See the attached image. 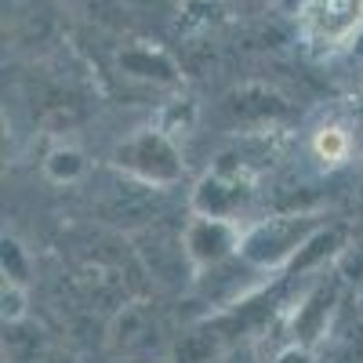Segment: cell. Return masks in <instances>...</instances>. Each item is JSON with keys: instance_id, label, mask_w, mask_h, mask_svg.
<instances>
[{"instance_id": "cell-1", "label": "cell", "mask_w": 363, "mask_h": 363, "mask_svg": "<svg viewBox=\"0 0 363 363\" xmlns=\"http://www.w3.org/2000/svg\"><path fill=\"white\" fill-rule=\"evenodd\" d=\"M320 229H323V218L316 211L294 207V211H284V215H272V218H262L258 225H251L244 233V240H240V255L258 269H280V265L294 262L301 255V247Z\"/></svg>"}, {"instance_id": "cell-2", "label": "cell", "mask_w": 363, "mask_h": 363, "mask_svg": "<svg viewBox=\"0 0 363 363\" xmlns=\"http://www.w3.org/2000/svg\"><path fill=\"white\" fill-rule=\"evenodd\" d=\"M113 164L124 174H131L135 182H142V186H174L186 174L182 153L157 128H145V131L124 138L113 149Z\"/></svg>"}, {"instance_id": "cell-3", "label": "cell", "mask_w": 363, "mask_h": 363, "mask_svg": "<svg viewBox=\"0 0 363 363\" xmlns=\"http://www.w3.org/2000/svg\"><path fill=\"white\" fill-rule=\"evenodd\" d=\"M298 26L313 51L335 55L363 33V0H306Z\"/></svg>"}, {"instance_id": "cell-4", "label": "cell", "mask_w": 363, "mask_h": 363, "mask_svg": "<svg viewBox=\"0 0 363 363\" xmlns=\"http://www.w3.org/2000/svg\"><path fill=\"white\" fill-rule=\"evenodd\" d=\"M182 236H186V247L196 269L218 265L240 255V240H244L236 218H215V215H193V222L182 229Z\"/></svg>"}, {"instance_id": "cell-5", "label": "cell", "mask_w": 363, "mask_h": 363, "mask_svg": "<svg viewBox=\"0 0 363 363\" xmlns=\"http://www.w3.org/2000/svg\"><path fill=\"white\" fill-rule=\"evenodd\" d=\"M258 272V265H251L244 255H233L218 265H207L203 277H196V287L203 291L207 301H215L218 309H233L247 298L251 277Z\"/></svg>"}, {"instance_id": "cell-6", "label": "cell", "mask_w": 363, "mask_h": 363, "mask_svg": "<svg viewBox=\"0 0 363 363\" xmlns=\"http://www.w3.org/2000/svg\"><path fill=\"white\" fill-rule=\"evenodd\" d=\"M138 255H142L145 269L153 272L160 284H171V287L186 284L189 269L196 265V262L189 258V247H186V236H182V233H178V236H174V233H149V236L142 240Z\"/></svg>"}, {"instance_id": "cell-7", "label": "cell", "mask_w": 363, "mask_h": 363, "mask_svg": "<svg viewBox=\"0 0 363 363\" xmlns=\"http://www.w3.org/2000/svg\"><path fill=\"white\" fill-rule=\"evenodd\" d=\"M225 116L233 124H265V120L287 116V102L280 95H272L269 87H240L225 99Z\"/></svg>"}, {"instance_id": "cell-8", "label": "cell", "mask_w": 363, "mask_h": 363, "mask_svg": "<svg viewBox=\"0 0 363 363\" xmlns=\"http://www.w3.org/2000/svg\"><path fill=\"white\" fill-rule=\"evenodd\" d=\"M244 207V186L229 174H207L196 193H193V211L196 215H215V218H236Z\"/></svg>"}, {"instance_id": "cell-9", "label": "cell", "mask_w": 363, "mask_h": 363, "mask_svg": "<svg viewBox=\"0 0 363 363\" xmlns=\"http://www.w3.org/2000/svg\"><path fill=\"white\" fill-rule=\"evenodd\" d=\"M338 301V284L330 280V284H320L306 301L298 306L294 313V335L301 342H316L323 330H327V316H330V306Z\"/></svg>"}, {"instance_id": "cell-10", "label": "cell", "mask_w": 363, "mask_h": 363, "mask_svg": "<svg viewBox=\"0 0 363 363\" xmlns=\"http://www.w3.org/2000/svg\"><path fill=\"white\" fill-rule=\"evenodd\" d=\"M116 349H124V352H142L157 342V327L149 323V316L142 309H124L116 316V335H113Z\"/></svg>"}, {"instance_id": "cell-11", "label": "cell", "mask_w": 363, "mask_h": 363, "mask_svg": "<svg viewBox=\"0 0 363 363\" xmlns=\"http://www.w3.org/2000/svg\"><path fill=\"white\" fill-rule=\"evenodd\" d=\"M44 349V338H40V327L33 330L26 320H8V330H4V352L11 363H37Z\"/></svg>"}, {"instance_id": "cell-12", "label": "cell", "mask_w": 363, "mask_h": 363, "mask_svg": "<svg viewBox=\"0 0 363 363\" xmlns=\"http://www.w3.org/2000/svg\"><path fill=\"white\" fill-rule=\"evenodd\" d=\"M120 66H124L131 77H142V80H160V84H174V66L167 62L164 55L149 51V48H131L120 55Z\"/></svg>"}, {"instance_id": "cell-13", "label": "cell", "mask_w": 363, "mask_h": 363, "mask_svg": "<svg viewBox=\"0 0 363 363\" xmlns=\"http://www.w3.org/2000/svg\"><path fill=\"white\" fill-rule=\"evenodd\" d=\"M215 349H218V330L207 323L203 330H193V335H186V338L178 342L174 359L178 363H211Z\"/></svg>"}, {"instance_id": "cell-14", "label": "cell", "mask_w": 363, "mask_h": 363, "mask_svg": "<svg viewBox=\"0 0 363 363\" xmlns=\"http://www.w3.org/2000/svg\"><path fill=\"white\" fill-rule=\"evenodd\" d=\"M313 149H316V157H320L327 167H338V164H345V157H349L352 138H349V131H345V128L330 124V128H320V131H316Z\"/></svg>"}, {"instance_id": "cell-15", "label": "cell", "mask_w": 363, "mask_h": 363, "mask_svg": "<svg viewBox=\"0 0 363 363\" xmlns=\"http://www.w3.org/2000/svg\"><path fill=\"white\" fill-rule=\"evenodd\" d=\"M80 171H84V157L77 153V149H55V153L48 157V174L55 182H73Z\"/></svg>"}, {"instance_id": "cell-16", "label": "cell", "mask_w": 363, "mask_h": 363, "mask_svg": "<svg viewBox=\"0 0 363 363\" xmlns=\"http://www.w3.org/2000/svg\"><path fill=\"white\" fill-rule=\"evenodd\" d=\"M4 277L8 284H26V258L15 240H4Z\"/></svg>"}, {"instance_id": "cell-17", "label": "cell", "mask_w": 363, "mask_h": 363, "mask_svg": "<svg viewBox=\"0 0 363 363\" xmlns=\"http://www.w3.org/2000/svg\"><path fill=\"white\" fill-rule=\"evenodd\" d=\"M4 320H26L22 284H8V287H4Z\"/></svg>"}, {"instance_id": "cell-18", "label": "cell", "mask_w": 363, "mask_h": 363, "mask_svg": "<svg viewBox=\"0 0 363 363\" xmlns=\"http://www.w3.org/2000/svg\"><path fill=\"white\" fill-rule=\"evenodd\" d=\"M342 277H349V280L363 284V244H359L356 251H349V255L342 258Z\"/></svg>"}, {"instance_id": "cell-19", "label": "cell", "mask_w": 363, "mask_h": 363, "mask_svg": "<svg viewBox=\"0 0 363 363\" xmlns=\"http://www.w3.org/2000/svg\"><path fill=\"white\" fill-rule=\"evenodd\" d=\"M272 363H313V352H309L306 345H291V349H284Z\"/></svg>"}, {"instance_id": "cell-20", "label": "cell", "mask_w": 363, "mask_h": 363, "mask_svg": "<svg viewBox=\"0 0 363 363\" xmlns=\"http://www.w3.org/2000/svg\"><path fill=\"white\" fill-rule=\"evenodd\" d=\"M359 316H363V294H359Z\"/></svg>"}]
</instances>
